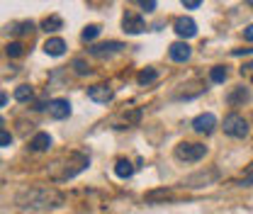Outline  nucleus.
<instances>
[{
  "label": "nucleus",
  "instance_id": "obj_18",
  "mask_svg": "<svg viewBox=\"0 0 253 214\" xmlns=\"http://www.w3.org/2000/svg\"><path fill=\"white\" fill-rule=\"evenodd\" d=\"M32 97H34V90H32L30 86H17L15 88V100L17 102H30Z\"/></svg>",
  "mask_w": 253,
  "mask_h": 214
},
{
  "label": "nucleus",
  "instance_id": "obj_4",
  "mask_svg": "<svg viewBox=\"0 0 253 214\" xmlns=\"http://www.w3.org/2000/svg\"><path fill=\"white\" fill-rule=\"evenodd\" d=\"M224 134H229L234 139H244L249 134V122L241 115H226L224 117Z\"/></svg>",
  "mask_w": 253,
  "mask_h": 214
},
{
  "label": "nucleus",
  "instance_id": "obj_19",
  "mask_svg": "<svg viewBox=\"0 0 253 214\" xmlns=\"http://www.w3.org/2000/svg\"><path fill=\"white\" fill-rule=\"evenodd\" d=\"M210 78H212L214 83H224V81L229 78V71H226V66H214V68L210 71Z\"/></svg>",
  "mask_w": 253,
  "mask_h": 214
},
{
  "label": "nucleus",
  "instance_id": "obj_32",
  "mask_svg": "<svg viewBox=\"0 0 253 214\" xmlns=\"http://www.w3.org/2000/svg\"><path fill=\"white\" fill-rule=\"evenodd\" d=\"M0 127H2V117H0Z\"/></svg>",
  "mask_w": 253,
  "mask_h": 214
},
{
  "label": "nucleus",
  "instance_id": "obj_10",
  "mask_svg": "<svg viewBox=\"0 0 253 214\" xmlns=\"http://www.w3.org/2000/svg\"><path fill=\"white\" fill-rule=\"evenodd\" d=\"M120 49H125L120 42H107V44H95V46H90L88 51H90L93 56H97V59H105V56H112V54H117Z\"/></svg>",
  "mask_w": 253,
  "mask_h": 214
},
{
  "label": "nucleus",
  "instance_id": "obj_24",
  "mask_svg": "<svg viewBox=\"0 0 253 214\" xmlns=\"http://www.w3.org/2000/svg\"><path fill=\"white\" fill-rule=\"evenodd\" d=\"M73 71H76L78 76H85V73H90V68H88V63L83 61V59H76V61H73Z\"/></svg>",
  "mask_w": 253,
  "mask_h": 214
},
{
  "label": "nucleus",
  "instance_id": "obj_13",
  "mask_svg": "<svg viewBox=\"0 0 253 214\" xmlns=\"http://www.w3.org/2000/svg\"><path fill=\"white\" fill-rule=\"evenodd\" d=\"M51 146V136L46 134V131H39L34 139L30 141V149L32 151H37V153H42V151H46Z\"/></svg>",
  "mask_w": 253,
  "mask_h": 214
},
{
  "label": "nucleus",
  "instance_id": "obj_27",
  "mask_svg": "<svg viewBox=\"0 0 253 214\" xmlns=\"http://www.w3.org/2000/svg\"><path fill=\"white\" fill-rule=\"evenodd\" d=\"M139 5L146 10V12H151V10H156V0H139Z\"/></svg>",
  "mask_w": 253,
  "mask_h": 214
},
{
  "label": "nucleus",
  "instance_id": "obj_28",
  "mask_svg": "<svg viewBox=\"0 0 253 214\" xmlns=\"http://www.w3.org/2000/svg\"><path fill=\"white\" fill-rule=\"evenodd\" d=\"M180 2H183L188 10H195V7H200V5H202V0H180Z\"/></svg>",
  "mask_w": 253,
  "mask_h": 214
},
{
  "label": "nucleus",
  "instance_id": "obj_2",
  "mask_svg": "<svg viewBox=\"0 0 253 214\" xmlns=\"http://www.w3.org/2000/svg\"><path fill=\"white\" fill-rule=\"evenodd\" d=\"M205 153H207V146L192 144V141H183V144L175 146V158L178 161H188V163H195V161L205 158Z\"/></svg>",
  "mask_w": 253,
  "mask_h": 214
},
{
  "label": "nucleus",
  "instance_id": "obj_20",
  "mask_svg": "<svg viewBox=\"0 0 253 214\" xmlns=\"http://www.w3.org/2000/svg\"><path fill=\"white\" fill-rule=\"evenodd\" d=\"M5 54H7L10 59H17V56H22V54H25V46H22L20 42H10V44L5 46Z\"/></svg>",
  "mask_w": 253,
  "mask_h": 214
},
{
  "label": "nucleus",
  "instance_id": "obj_1",
  "mask_svg": "<svg viewBox=\"0 0 253 214\" xmlns=\"http://www.w3.org/2000/svg\"><path fill=\"white\" fill-rule=\"evenodd\" d=\"M17 205L25 210H51V207H61L63 195L54 187H30L17 195Z\"/></svg>",
  "mask_w": 253,
  "mask_h": 214
},
{
  "label": "nucleus",
  "instance_id": "obj_16",
  "mask_svg": "<svg viewBox=\"0 0 253 214\" xmlns=\"http://www.w3.org/2000/svg\"><path fill=\"white\" fill-rule=\"evenodd\" d=\"M115 173H117V178H131V173H134V166L125 161V158H120L117 163H115Z\"/></svg>",
  "mask_w": 253,
  "mask_h": 214
},
{
  "label": "nucleus",
  "instance_id": "obj_31",
  "mask_svg": "<svg viewBox=\"0 0 253 214\" xmlns=\"http://www.w3.org/2000/svg\"><path fill=\"white\" fill-rule=\"evenodd\" d=\"M246 2H249V5H251V7H253V0H246Z\"/></svg>",
  "mask_w": 253,
  "mask_h": 214
},
{
  "label": "nucleus",
  "instance_id": "obj_9",
  "mask_svg": "<svg viewBox=\"0 0 253 214\" xmlns=\"http://www.w3.org/2000/svg\"><path fill=\"white\" fill-rule=\"evenodd\" d=\"M168 54H170L173 61L185 63V61H190V56H192V49L188 46V42H175V44H170Z\"/></svg>",
  "mask_w": 253,
  "mask_h": 214
},
{
  "label": "nucleus",
  "instance_id": "obj_30",
  "mask_svg": "<svg viewBox=\"0 0 253 214\" xmlns=\"http://www.w3.org/2000/svg\"><path fill=\"white\" fill-rule=\"evenodd\" d=\"M5 102H7V95H5V92H0V107H2Z\"/></svg>",
  "mask_w": 253,
  "mask_h": 214
},
{
  "label": "nucleus",
  "instance_id": "obj_22",
  "mask_svg": "<svg viewBox=\"0 0 253 214\" xmlns=\"http://www.w3.org/2000/svg\"><path fill=\"white\" fill-rule=\"evenodd\" d=\"M97 37H100V27H97V25H88V27L83 30V34H81L83 42H93V39H97Z\"/></svg>",
  "mask_w": 253,
  "mask_h": 214
},
{
  "label": "nucleus",
  "instance_id": "obj_7",
  "mask_svg": "<svg viewBox=\"0 0 253 214\" xmlns=\"http://www.w3.org/2000/svg\"><path fill=\"white\" fill-rule=\"evenodd\" d=\"M173 30H175V34H178L180 39H192V37L197 34V25H195L192 17H178L175 25H173Z\"/></svg>",
  "mask_w": 253,
  "mask_h": 214
},
{
  "label": "nucleus",
  "instance_id": "obj_17",
  "mask_svg": "<svg viewBox=\"0 0 253 214\" xmlns=\"http://www.w3.org/2000/svg\"><path fill=\"white\" fill-rule=\"evenodd\" d=\"M156 68H144V71H139V76H136V81H139V86H149V83H154L156 81Z\"/></svg>",
  "mask_w": 253,
  "mask_h": 214
},
{
  "label": "nucleus",
  "instance_id": "obj_3",
  "mask_svg": "<svg viewBox=\"0 0 253 214\" xmlns=\"http://www.w3.org/2000/svg\"><path fill=\"white\" fill-rule=\"evenodd\" d=\"M88 163H90V158H88L85 153H71V156H68V163L63 166V173L56 178V180H68V178L78 175L81 171L88 168Z\"/></svg>",
  "mask_w": 253,
  "mask_h": 214
},
{
  "label": "nucleus",
  "instance_id": "obj_5",
  "mask_svg": "<svg viewBox=\"0 0 253 214\" xmlns=\"http://www.w3.org/2000/svg\"><path fill=\"white\" fill-rule=\"evenodd\" d=\"M122 27H125L126 34H141V32L146 30V22H144V17L139 15V12H126L125 17H122Z\"/></svg>",
  "mask_w": 253,
  "mask_h": 214
},
{
  "label": "nucleus",
  "instance_id": "obj_25",
  "mask_svg": "<svg viewBox=\"0 0 253 214\" xmlns=\"http://www.w3.org/2000/svg\"><path fill=\"white\" fill-rule=\"evenodd\" d=\"M239 73H241V78H246V81H251V83H253V61L244 63V66H241V71H239Z\"/></svg>",
  "mask_w": 253,
  "mask_h": 214
},
{
  "label": "nucleus",
  "instance_id": "obj_11",
  "mask_svg": "<svg viewBox=\"0 0 253 214\" xmlns=\"http://www.w3.org/2000/svg\"><path fill=\"white\" fill-rule=\"evenodd\" d=\"M88 97H90L93 102H110V100L115 97V92L110 90L105 83H97V86H90V88H88Z\"/></svg>",
  "mask_w": 253,
  "mask_h": 214
},
{
  "label": "nucleus",
  "instance_id": "obj_6",
  "mask_svg": "<svg viewBox=\"0 0 253 214\" xmlns=\"http://www.w3.org/2000/svg\"><path fill=\"white\" fill-rule=\"evenodd\" d=\"M214 127H217V117H214L212 112L197 115V117L192 120V129H195L197 134H212V131H214Z\"/></svg>",
  "mask_w": 253,
  "mask_h": 214
},
{
  "label": "nucleus",
  "instance_id": "obj_29",
  "mask_svg": "<svg viewBox=\"0 0 253 214\" xmlns=\"http://www.w3.org/2000/svg\"><path fill=\"white\" fill-rule=\"evenodd\" d=\"M244 39H246V42H253V25H249V27L244 30Z\"/></svg>",
  "mask_w": 253,
  "mask_h": 214
},
{
  "label": "nucleus",
  "instance_id": "obj_12",
  "mask_svg": "<svg viewBox=\"0 0 253 214\" xmlns=\"http://www.w3.org/2000/svg\"><path fill=\"white\" fill-rule=\"evenodd\" d=\"M44 51H46L49 56H63V51H66V42L59 39V37H51V39H46Z\"/></svg>",
  "mask_w": 253,
  "mask_h": 214
},
{
  "label": "nucleus",
  "instance_id": "obj_21",
  "mask_svg": "<svg viewBox=\"0 0 253 214\" xmlns=\"http://www.w3.org/2000/svg\"><path fill=\"white\" fill-rule=\"evenodd\" d=\"M170 197V190H151L146 192V202H158V200H168Z\"/></svg>",
  "mask_w": 253,
  "mask_h": 214
},
{
  "label": "nucleus",
  "instance_id": "obj_15",
  "mask_svg": "<svg viewBox=\"0 0 253 214\" xmlns=\"http://www.w3.org/2000/svg\"><path fill=\"white\" fill-rule=\"evenodd\" d=\"M63 27V20L59 15H51V17H44L42 20V30L44 32H59Z\"/></svg>",
  "mask_w": 253,
  "mask_h": 214
},
{
  "label": "nucleus",
  "instance_id": "obj_26",
  "mask_svg": "<svg viewBox=\"0 0 253 214\" xmlns=\"http://www.w3.org/2000/svg\"><path fill=\"white\" fill-rule=\"evenodd\" d=\"M10 144H12V134L0 129V146H10Z\"/></svg>",
  "mask_w": 253,
  "mask_h": 214
},
{
  "label": "nucleus",
  "instance_id": "obj_8",
  "mask_svg": "<svg viewBox=\"0 0 253 214\" xmlns=\"http://www.w3.org/2000/svg\"><path fill=\"white\" fill-rule=\"evenodd\" d=\"M46 107H49V115H51L54 120H66V117L71 115V102H68V100H63V97L51 100Z\"/></svg>",
  "mask_w": 253,
  "mask_h": 214
},
{
  "label": "nucleus",
  "instance_id": "obj_23",
  "mask_svg": "<svg viewBox=\"0 0 253 214\" xmlns=\"http://www.w3.org/2000/svg\"><path fill=\"white\" fill-rule=\"evenodd\" d=\"M32 30H34V25H32V22H20V25L7 27V32H15V34H30Z\"/></svg>",
  "mask_w": 253,
  "mask_h": 214
},
{
  "label": "nucleus",
  "instance_id": "obj_14",
  "mask_svg": "<svg viewBox=\"0 0 253 214\" xmlns=\"http://www.w3.org/2000/svg\"><path fill=\"white\" fill-rule=\"evenodd\" d=\"M249 97H251L249 88H236L234 92H229V95H226V102H229V105H239V102H246Z\"/></svg>",
  "mask_w": 253,
  "mask_h": 214
}]
</instances>
